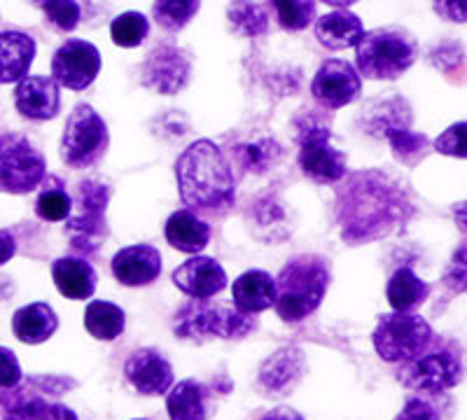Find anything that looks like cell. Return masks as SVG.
Listing matches in <instances>:
<instances>
[{
    "label": "cell",
    "instance_id": "6da1fadb",
    "mask_svg": "<svg viewBox=\"0 0 467 420\" xmlns=\"http://www.w3.org/2000/svg\"><path fill=\"white\" fill-rule=\"evenodd\" d=\"M414 213L402 185L381 170L353 173L337 190V220L346 243H369L388 236Z\"/></svg>",
    "mask_w": 467,
    "mask_h": 420
},
{
    "label": "cell",
    "instance_id": "7a4b0ae2",
    "mask_svg": "<svg viewBox=\"0 0 467 420\" xmlns=\"http://www.w3.org/2000/svg\"><path fill=\"white\" fill-rule=\"evenodd\" d=\"M182 203L197 215L229 213L236 203L234 166L213 140H197L175 161Z\"/></svg>",
    "mask_w": 467,
    "mask_h": 420
},
{
    "label": "cell",
    "instance_id": "3957f363",
    "mask_svg": "<svg viewBox=\"0 0 467 420\" xmlns=\"http://www.w3.org/2000/svg\"><path fill=\"white\" fill-rule=\"evenodd\" d=\"M329 264L320 255H297L292 257L276 282V299L274 309L278 318L285 323H302L308 315L316 313L323 303L325 294L329 288Z\"/></svg>",
    "mask_w": 467,
    "mask_h": 420
},
{
    "label": "cell",
    "instance_id": "277c9868",
    "mask_svg": "<svg viewBox=\"0 0 467 420\" xmlns=\"http://www.w3.org/2000/svg\"><path fill=\"white\" fill-rule=\"evenodd\" d=\"M255 330V313H244L234 303L211 299H190L178 309L173 320L175 336L187 341L244 339Z\"/></svg>",
    "mask_w": 467,
    "mask_h": 420
},
{
    "label": "cell",
    "instance_id": "5b68a950",
    "mask_svg": "<svg viewBox=\"0 0 467 420\" xmlns=\"http://www.w3.org/2000/svg\"><path fill=\"white\" fill-rule=\"evenodd\" d=\"M75 388L73 378L28 376L0 393V420H80L57 397Z\"/></svg>",
    "mask_w": 467,
    "mask_h": 420
},
{
    "label": "cell",
    "instance_id": "8992f818",
    "mask_svg": "<svg viewBox=\"0 0 467 420\" xmlns=\"http://www.w3.org/2000/svg\"><path fill=\"white\" fill-rule=\"evenodd\" d=\"M419 45L411 33L388 26L362 33L356 45V61L367 80H398L416 64Z\"/></svg>",
    "mask_w": 467,
    "mask_h": 420
},
{
    "label": "cell",
    "instance_id": "52a82bcc",
    "mask_svg": "<svg viewBox=\"0 0 467 420\" xmlns=\"http://www.w3.org/2000/svg\"><path fill=\"white\" fill-rule=\"evenodd\" d=\"M70 199V215L64 220L70 248L78 255H94L108 239L106 210L110 201V187L99 180H82L78 182Z\"/></svg>",
    "mask_w": 467,
    "mask_h": 420
},
{
    "label": "cell",
    "instance_id": "ba28073f",
    "mask_svg": "<svg viewBox=\"0 0 467 420\" xmlns=\"http://www.w3.org/2000/svg\"><path fill=\"white\" fill-rule=\"evenodd\" d=\"M462 360L453 343H446L437 336L428 351L414 360L402 362L398 369V381L414 393L440 394L461 384Z\"/></svg>",
    "mask_w": 467,
    "mask_h": 420
},
{
    "label": "cell",
    "instance_id": "9c48e42d",
    "mask_svg": "<svg viewBox=\"0 0 467 420\" xmlns=\"http://www.w3.org/2000/svg\"><path fill=\"white\" fill-rule=\"evenodd\" d=\"M435 339L437 334L432 332L431 323L411 311H393L381 315L372 334L379 357L390 364L414 360L428 351Z\"/></svg>",
    "mask_w": 467,
    "mask_h": 420
},
{
    "label": "cell",
    "instance_id": "30bf717a",
    "mask_svg": "<svg viewBox=\"0 0 467 420\" xmlns=\"http://www.w3.org/2000/svg\"><path fill=\"white\" fill-rule=\"evenodd\" d=\"M110 145V133L103 118L87 103L75 106L66 119L61 136V159L70 169L80 170L99 164Z\"/></svg>",
    "mask_w": 467,
    "mask_h": 420
},
{
    "label": "cell",
    "instance_id": "8fae6325",
    "mask_svg": "<svg viewBox=\"0 0 467 420\" xmlns=\"http://www.w3.org/2000/svg\"><path fill=\"white\" fill-rule=\"evenodd\" d=\"M297 145L299 169L308 180L318 182V185H337L339 180H344L348 159L341 149L332 145L329 127L320 124L311 112H308L306 122H299Z\"/></svg>",
    "mask_w": 467,
    "mask_h": 420
},
{
    "label": "cell",
    "instance_id": "7c38bea8",
    "mask_svg": "<svg viewBox=\"0 0 467 420\" xmlns=\"http://www.w3.org/2000/svg\"><path fill=\"white\" fill-rule=\"evenodd\" d=\"M47 161L43 152L19 133L0 136V192L28 194L43 185Z\"/></svg>",
    "mask_w": 467,
    "mask_h": 420
},
{
    "label": "cell",
    "instance_id": "4fadbf2b",
    "mask_svg": "<svg viewBox=\"0 0 467 420\" xmlns=\"http://www.w3.org/2000/svg\"><path fill=\"white\" fill-rule=\"evenodd\" d=\"M101 73V52L87 40H66L54 52L52 80L58 87L85 91Z\"/></svg>",
    "mask_w": 467,
    "mask_h": 420
},
{
    "label": "cell",
    "instance_id": "5bb4252c",
    "mask_svg": "<svg viewBox=\"0 0 467 420\" xmlns=\"http://www.w3.org/2000/svg\"><path fill=\"white\" fill-rule=\"evenodd\" d=\"M362 80L358 70L341 59H329L316 73L311 94L325 110H339L360 97Z\"/></svg>",
    "mask_w": 467,
    "mask_h": 420
},
{
    "label": "cell",
    "instance_id": "9a60e30c",
    "mask_svg": "<svg viewBox=\"0 0 467 420\" xmlns=\"http://www.w3.org/2000/svg\"><path fill=\"white\" fill-rule=\"evenodd\" d=\"M190 73L192 64L187 54L173 45H161L150 52L143 64L145 85L160 94H178L181 89H185Z\"/></svg>",
    "mask_w": 467,
    "mask_h": 420
},
{
    "label": "cell",
    "instance_id": "2e32d148",
    "mask_svg": "<svg viewBox=\"0 0 467 420\" xmlns=\"http://www.w3.org/2000/svg\"><path fill=\"white\" fill-rule=\"evenodd\" d=\"M124 376L140 394H166L173 385L171 362L154 348H139L124 362Z\"/></svg>",
    "mask_w": 467,
    "mask_h": 420
},
{
    "label": "cell",
    "instance_id": "e0dca14e",
    "mask_svg": "<svg viewBox=\"0 0 467 420\" xmlns=\"http://www.w3.org/2000/svg\"><path fill=\"white\" fill-rule=\"evenodd\" d=\"M15 106L19 115L33 122H47L61 110L58 85L45 75H26L16 82Z\"/></svg>",
    "mask_w": 467,
    "mask_h": 420
},
{
    "label": "cell",
    "instance_id": "ac0fdd59",
    "mask_svg": "<svg viewBox=\"0 0 467 420\" xmlns=\"http://www.w3.org/2000/svg\"><path fill=\"white\" fill-rule=\"evenodd\" d=\"M173 285L192 299H211L227 288V273L213 257L194 255L175 269Z\"/></svg>",
    "mask_w": 467,
    "mask_h": 420
},
{
    "label": "cell",
    "instance_id": "d6986e66",
    "mask_svg": "<svg viewBox=\"0 0 467 420\" xmlns=\"http://www.w3.org/2000/svg\"><path fill=\"white\" fill-rule=\"evenodd\" d=\"M112 276L127 288L152 285L161 273V255L154 245L136 243L122 248L110 261Z\"/></svg>",
    "mask_w": 467,
    "mask_h": 420
},
{
    "label": "cell",
    "instance_id": "ffe728a7",
    "mask_svg": "<svg viewBox=\"0 0 467 420\" xmlns=\"http://www.w3.org/2000/svg\"><path fill=\"white\" fill-rule=\"evenodd\" d=\"M171 420H208L213 415V390L202 381L187 378L166 393Z\"/></svg>",
    "mask_w": 467,
    "mask_h": 420
},
{
    "label": "cell",
    "instance_id": "44dd1931",
    "mask_svg": "<svg viewBox=\"0 0 467 420\" xmlns=\"http://www.w3.org/2000/svg\"><path fill=\"white\" fill-rule=\"evenodd\" d=\"M164 236L175 251L187 252V255H199L211 243V224L190 208H181L166 220Z\"/></svg>",
    "mask_w": 467,
    "mask_h": 420
},
{
    "label": "cell",
    "instance_id": "7402d4cb",
    "mask_svg": "<svg viewBox=\"0 0 467 420\" xmlns=\"http://www.w3.org/2000/svg\"><path fill=\"white\" fill-rule=\"evenodd\" d=\"M54 285L66 299L85 302L96 292V271L85 257H61L52 264Z\"/></svg>",
    "mask_w": 467,
    "mask_h": 420
},
{
    "label": "cell",
    "instance_id": "603a6c76",
    "mask_svg": "<svg viewBox=\"0 0 467 420\" xmlns=\"http://www.w3.org/2000/svg\"><path fill=\"white\" fill-rule=\"evenodd\" d=\"M36 59V40L22 31L0 33V85L26 77Z\"/></svg>",
    "mask_w": 467,
    "mask_h": 420
},
{
    "label": "cell",
    "instance_id": "cb8c5ba5",
    "mask_svg": "<svg viewBox=\"0 0 467 420\" xmlns=\"http://www.w3.org/2000/svg\"><path fill=\"white\" fill-rule=\"evenodd\" d=\"M234 306L244 313H262L274 306L276 299V282L266 271L253 269V271L241 273L232 285Z\"/></svg>",
    "mask_w": 467,
    "mask_h": 420
},
{
    "label": "cell",
    "instance_id": "d4e9b609",
    "mask_svg": "<svg viewBox=\"0 0 467 420\" xmlns=\"http://www.w3.org/2000/svg\"><path fill=\"white\" fill-rule=\"evenodd\" d=\"M57 311L45 302L28 303V306H22L12 315V332H15L16 339L22 341V343H28V346L45 343V341L57 334Z\"/></svg>",
    "mask_w": 467,
    "mask_h": 420
},
{
    "label": "cell",
    "instance_id": "484cf974",
    "mask_svg": "<svg viewBox=\"0 0 467 420\" xmlns=\"http://www.w3.org/2000/svg\"><path fill=\"white\" fill-rule=\"evenodd\" d=\"M362 33V22L358 19V15L348 10H335L329 15L320 16L316 22V37L323 47L332 49V52H341V49L356 47L360 43Z\"/></svg>",
    "mask_w": 467,
    "mask_h": 420
},
{
    "label": "cell",
    "instance_id": "4316f807",
    "mask_svg": "<svg viewBox=\"0 0 467 420\" xmlns=\"http://www.w3.org/2000/svg\"><path fill=\"white\" fill-rule=\"evenodd\" d=\"M304 372V355L299 348H281L262 364L260 384L274 394H287Z\"/></svg>",
    "mask_w": 467,
    "mask_h": 420
},
{
    "label": "cell",
    "instance_id": "83f0119b",
    "mask_svg": "<svg viewBox=\"0 0 467 420\" xmlns=\"http://www.w3.org/2000/svg\"><path fill=\"white\" fill-rule=\"evenodd\" d=\"M386 297L393 311H414L431 297V285L420 281L409 266H402L388 281Z\"/></svg>",
    "mask_w": 467,
    "mask_h": 420
},
{
    "label": "cell",
    "instance_id": "f1b7e54d",
    "mask_svg": "<svg viewBox=\"0 0 467 420\" xmlns=\"http://www.w3.org/2000/svg\"><path fill=\"white\" fill-rule=\"evenodd\" d=\"M85 327L94 339L99 341H115L122 336L127 327V315L124 311L110 302H89L85 311Z\"/></svg>",
    "mask_w": 467,
    "mask_h": 420
},
{
    "label": "cell",
    "instance_id": "f546056e",
    "mask_svg": "<svg viewBox=\"0 0 467 420\" xmlns=\"http://www.w3.org/2000/svg\"><path fill=\"white\" fill-rule=\"evenodd\" d=\"M73 199L66 192V185L61 178L45 176L43 190L36 199V215L45 222H64L70 215Z\"/></svg>",
    "mask_w": 467,
    "mask_h": 420
},
{
    "label": "cell",
    "instance_id": "4dcf8cb0",
    "mask_svg": "<svg viewBox=\"0 0 467 420\" xmlns=\"http://www.w3.org/2000/svg\"><path fill=\"white\" fill-rule=\"evenodd\" d=\"M281 155V145L271 138L250 140V143H241L236 145V149H232V159L250 173H265Z\"/></svg>",
    "mask_w": 467,
    "mask_h": 420
},
{
    "label": "cell",
    "instance_id": "1f68e13d",
    "mask_svg": "<svg viewBox=\"0 0 467 420\" xmlns=\"http://www.w3.org/2000/svg\"><path fill=\"white\" fill-rule=\"evenodd\" d=\"M202 0H154L152 16L164 31L178 33L194 19Z\"/></svg>",
    "mask_w": 467,
    "mask_h": 420
},
{
    "label": "cell",
    "instance_id": "d6a6232c",
    "mask_svg": "<svg viewBox=\"0 0 467 420\" xmlns=\"http://www.w3.org/2000/svg\"><path fill=\"white\" fill-rule=\"evenodd\" d=\"M274 19L285 31H304L316 19V0H269Z\"/></svg>",
    "mask_w": 467,
    "mask_h": 420
},
{
    "label": "cell",
    "instance_id": "836d02e7",
    "mask_svg": "<svg viewBox=\"0 0 467 420\" xmlns=\"http://www.w3.org/2000/svg\"><path fill=\"white\" fill-rule=\"evenodd\" d=\"M386 138L393 148V155L395 159L402 161V164L414 166L416 161H420L431 148V140L428 136L423 133H416V131H409L407 127H400V128H390L386 131Z\"/></svg>",
    "mask_w": 467,
    "mask_h": 420
},
{
    "label": "cell",
    "instance_id": "e575fe53",
    "mask_svg": "<svg viewBox=\"0 0 467 420\" xmlns=\"http://www.w3.org/2000/svg\"><path fill=\"white\" fill-rule=\"evenodd\" d=\"M150 33V22L140 12H124L110 24V37L117 47H139Z\"/></svg>",
    "mask_w": 467,
    "mask_h": 420
},
{
    "label": "cell",
    "instance_id": "d590c367",
    "mask_svg": "<svg viewBox=\"0 0 467 420\" xmlns=\"http://www.w3.org/2000/svg\"><path fill=\"white\" fill-rule=\"evenodd\" d=\"M229 22L244 36L255 37L260 33L266 31V24H269V15L262 5L255 3H234L229 7Z\"/></svg>",
    "mask_w": 467,
    "mask_h": 420
},
{
    "label": "cell",
    "instance_id": "8d00e7d4",
    "mask_svg": "<svg viewBox=\"0 0 467 420\" xmlns=\"http://www.w3.org/2000/svg\"><path fill=\"white\" fill-rule=\"evenodd\" d=\"M40 10L45 12V22L52 24L57 31L70 33L80 24L82 10L75 0H47Z\"/></svg>",
    "mask_w": 467,
    "mask_h": 420
},
{
    "label": "cell",
    "instance_id": "74e56055",
    "mask_svg": "<svg viewBox=\"0 0 467 420\" xmlns=\"http://www.w3.org/2000/svg\"><path fill=\"white\" fill-rule=\"evenodd\" d=\"M437 152L449 157H458V159H465V122H458L453 127L446 128L435 143Z\"/></svg>",
    "mask_w": 467,
    "mask_h": 420
},
{
    "label": "cell",
    "instance_id": "f35d334b",
    "mask_svg": "<svg viewBox=\"0 0 467 420\" xmlns=\"http://www.w3.org/2000/svg\"><path fill=\"white\" fill-rule=\"evenodd\" d=\"M22 378V364H19L15 353H12L10 348L0 346V390L15 388Z\"/></svg>",
    "mask_w": 467,
    "mask_h": 420
},
{
    "label": "cell",
    "instance_id": "ab89813d",
    "mask_svg": "<svg viewBox=\"0 0 467 420\" xmlns=\"http://www.w3.org/2000/svg\"><path fill=\"white\" fill-rule=\"evenodd\" d=\"M395 420H440V414L428 399L409 397Z\"/></svg>",
    "mask_w": 467,
    "mask_h": 420
},
{
    "label": "cell",
    "instance_id": "60d3db41",
    "mask_svg": "<svg viewBox=\"0 0 467 420\" xmlns=\"http://www.w3.org/2000/svg\"><path fill=\"white\" fill-rule=\"evenodd\" d=\"M435 12L449 22L465 24L467 3L465 0H435Z\"/></svg>",
    "mask_w": 467,
    "mask_h": 420
},
{
    "label": "cell",
    "instance_id": "b9f144b4",
    "mask_svg": "<svg viewBox=\"0 0 467 420\" xmlns=\"http://www.w3.org/2000/svg\"><path fill=\"white\" fill-rule=\"evenodd\" d=\"M15 252H16L15 236H12L7 229H0V266L7 264V261L15 257Z\"/></svg>",
    "mask_w": 467,
    "mask_h": 420
},
{
    "label": "cell",
    "instance_id": "7bdbcfd3",
    "mask_svg": "<svg viewBox=\"0 0 467 420\" xmlns=\"http://www.w3.org/2000/svg\"><path fill=\"white\" fill-rule=\"evenodd\" d=\"M262 420H304V415L290 406H278V409H271L269 414L262 415Z\"/></svg>",
    "mask_w": 467,
    "mask_h": 420
},
{
    "label": "cell",
    "instance_id": "ee69618b",
    "mask_svg": "<svg viewBox=\"0 0 467 420\" xmlns=\"http://www.w3.org/2000/svg\"><path fill=\"white\" fill-rule=\"evenodd\" d=\"M323 3H327V5L337 7V10H346V7H350L353 3H358V0H323Z\"/></svg>",
    "mask_w": 467,
    "mask_h": 420
},
{
    "label": "cell",
    "instance_id": "f6af8a7d",
    "mask_svg": "<svg viewBox=\"0 0 467 420\" xmlns=\"http://www.w3.org/2000/svg\"><path fill=\"white\" fill-rule=\"evenodd\" d=\"M31 3H33V5H37V7H43L47 0H31Z\"/></svg>",
    "mask_w": 467,
    "mask_h": 420
}]
</instances>
